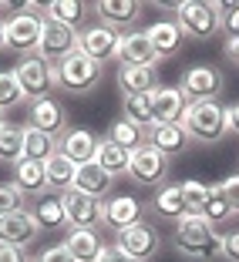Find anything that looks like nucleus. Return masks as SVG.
<instances>
[{
  "label": "nucleus",
  "instance_id": "1",
  "mask_svg": "<svg viewBox=\"0 0 239 262\" xmlns=\"http://www.w3.org/2000/svg\"><path fill=\"white\" fill-rule=\"evenodd\" d=\"M172 246L192 262H212L223 259V232L202 215H182L172 229Z\"/></svg>",
  "mask_w": 239,
  "mask_h": 262
},
{
  "label": "nucleus",
  "instance_id": "2",
  "mask_svg": "<svg viewBox=\"0 0 239 262\" xmlns=\"http://www.w3.org/2000/svg\"><path fill=\"white\" fill-rule=\"evenodd\" d=\"M185 135L199 145H219V141L229 135V115H226L223 101H199V104H189L182 118Z\"/></svg>",
  "mask_w": 239,
  "mask_h": 262
},
{
  "label": "nucleus",
  "instance_id": "3",
  "mask_svg": "<svg viewBox=\"0 0 239 262\" xmlns=\"http://www.w3.org/2000/svg\"><path fill=\"white\" fill-rule=\"evenodd\" d=\"M101 77H105V68L94 64L91 57H85L81 51L54 64V81L64 94H91L101 84Z\"/></svg>",
  "mask_w": 239,
  "mask_h": 262
},
{
  "label": "nucleus",
  "instance_id": "4",
  "mask_svg": "<svg viewBox=\"0 0 239 262\" xmlns=\"http://www.w3.org/2000/svg\"><path fill=\"white\" fill-rule=\"evenodd\" d=\"M175 24L182 27L185 40H212L223 31L219 10L209 0H182V4H175Z\"/></svg>",
  "mask_w": 239,
  "mask_h": 262
},
{
  "label": "nucleus",
  "instance_id": "5",
  "mask_svg": "<svg viewBox=\"0 0 239 262\" xmlns=\"http://www.w3.org/2000/svg\"><path fill=\"white\" fill-rule=\"evenodd\" d=\"M4 31H7V47H10V51H17L21 57L37 54L41 34H44V17L34 14V10H27L21 4V7L4 20Z\"/></svg>",
  "mask_w": 239,
  "mask_h": 262
},
{
  "label": "nucleus",
  "instance_id": "6",
  "mask_svg": "<svg viewBox=\"0 0 239 262\" xmlns=\"http://www.w3.org/2000/svg\"><path fill=\"white\" fill-rule=\"evenodd\" d=\"M178 91L185 94L189 104L219 101V94L226 91V74L216 64H192V68L182 71V77H178Z\"/></svg>",
  "mask_w": 239,
  "mask_h": 262
},
{
  "label": "nucleus",
  "instance_id": "7",
  "mask_svg": "<svg viewBox=\"0 0 239 262\" xmlns=\"http://www.w3.org/2000/svg\"><path fill=\"white\" fill-rule=\"evenodd\" d=\"M14 74H17V84H21L27 104H31V101H41V98H51V91L57 88V81H54V64H47L41 54L21 57V61H17V68H14Z\"/></svg>",
  "mask_w": 239,
  "mask_h": 262
},
{
  "label": "nucleus",
  "instance_id": "8",
  "mask_svg": "<svg viewBox=\"0 0 239 262\" xmlns=\"http://www.w3.org/2000/svg\"><path fill=\"white\" fill-rule=\"evenodd\" d=\"M118 44H122V34L115 27H105V24H88L77 31V51L101 68L108 61H118Z\"/></svg>",
  "mask_w": 239,
  "mask_h": 262
},
{
  "label": "nucleus",
  "instance_id": "9",
  "mask_svg": "<svg viewBox=\"0 0 239 262\" xmlns=\"http://www.w3.org/2000/svg\"><path fill=\"white\" fill-rule=\"evenodd\" d=\"M115 246L122 249L128 259L148 262L158 249H162V235H158V229H155L148 219H142V222H135V225H128V229L115 232Z\"/></svg>",
  "mask_w": 239,
  "mask_h": 262
},
{
  "label": "nucleus",
  "instance_id": "10",
  "mask_svg": "<svg viewBox=\"0 0 239 262\" xmlns=\"http://www.w3.org/2000/svg\"><path fill=\"white\" fill-rule=\"evenodd\" d=\"M61 202H64V215H68L71 229H94L98 232L105 225V202L101 199H91V195L77 192V188H68L61 195Z\"/></svg>",
  "mask_w": 239,
  "mask_h": 262
},
{
  "label": "nucleus",
  "instance_id": "11",
  "mask_svg": "<svg viewBox=\"0 0 239 262\" xmlns=\"http://www.w3.org/2000/svg\"><path fill=\"white\" fill-rule=\"evenodd\" d=\"M128 178L135 185H165L169 178V158L162 151H155L152 145H138L131 151V162H128Z\"/></svg>",
  "mask_w": 239,
  "mask_h": 262
},
{
  "label": "nucleus",
  "instance_id": "12",
  "mask_svg": "<svg viewBox=\"0 0 239 262\" xmlns=\"http://www.w3.org/2000/svg\"><path fill=\"white\" fill-rule=\"evenodd\" d=\"M74 51H77V31H74V27L54 20V17H44V34H41L37 54L44 57L47 64H57V61H64L68 54H74Z\"/></svg>",
  "mask_w": 239,
  "mask_h": 262
},
{
  "label": "nucleus",
  "instance_id": "13",
  "mask_svg": "<svg viewBox=\"0 0 239 262\" xmlns=\"http://www.w3.org/2000/svg\"><path fill=\"white\" fill-rule=\"evenodd\" d=\"M27 128H37L51 138H61L68 131V108L57 98H41L27 104Z\"/></svg>",
  "mask_w": 239,
  "mask_h": 262
},
{
  "label": "nucleus",
  "instance_id": "14",
  "mask_svg": "<svg viewBox=\"0 0 239 262\" xmlns=\"http://www.w3.org/2000/svg\"><path fill=\"white\" fill-rule=\"evenodd\" d=\"M37 235H41V225L31 215V208H17V212L0 219V242H7V246L27 249Z\"/></svg>",
  "mask_w": 239,
  "mask_h": 262
},
{
  "label": "nucleus",
  "instance_id": "15",
  "mask_svg": "<svg viewBox=\"0 0 239 262\" xmlns=\"http://www.w3.org/2000/svg\"><path fill=\"white\" fill-rule=\"evenodd\" d=\"M94 17H98V24H105V27H115L118 34H122V27H131L135 31V24L142 20V4L138 0H98V4H91Z\"/></svg>",
  "mask_w": 239,
  "mask_h": 262
},
{
  "label": "nucleus",
  "instance_id": "16",
  "mask_svg": "<svg viewBox=\"0 0 239 262\" xmlns=\"http://www.w3.org/2000/svg\"><path fill=\"white\" fill-rule=\"evenodd\" d=\"M118 64H125V68H155L158 64V54H155L145 31H122Z\"/></svg>",
  "mask_w": 239,
  "mask_h": 262
},
{
  "label": "nucleus",
  "instance_id": "17",
  "mask_svg": "<svg viewBox=\"0 0 239 262\" xmlns=\"http://www.w3.org/2000/svg\"><path fill=\"white\" fill-rule=\"evenodd\" d=\"M185 108H189V101H185V94L178 91V84H158L152 91V118H155V124L182 121Z\"/></svg>",
  "mask_w": 239,
  "mask_h": 262
},
{
  "label": "nucleus",
  "instance_id": "18",
  "mask_svg": "<svg viewBox=\"0 0 239 262\" xmlns=\"http://www.w3.org/2000/svg\"><path fill=\"white\" fill-rule=\"evenodd\" d=\"M145 219V205H142L135 195H108L105 199V225L115 232L128 229V225L142 222Z\"/></svg>",
  "mask_w": 239,
  "mask_h": 262
},
{
  "label": "nucleus",
  "instance_id": "19",
  "mask_svg": "<svg viewBox=\"0 0 239 262\" xmlns=\"http://www.w3.org/2000/svg\"><path fill=\"white\" fill-rule=\"evenodd\" d=\"M98 145H101V138H98V135H91L88 128H68L61 138H57V151H61L64 158H71L74 165L94 162Z\"/></svg>",
  "mask_w": 239,
  "mask_h": 262
},
{
  "label": "nucleus",
  "instance_id": "20",
  "mask_svg": "<svg viewBox=\"0 0 239 262\" xmlns=\"http://www.w3.org/2000/svg\"><path fill=\"white\" fill-rule=\"evenodd\" d=\"M145 34H148V40H152L158 61H169V57H175L185 47V34L175 20H155V24L145 27Z\"/></svg>",
  "mask_w": 239,
  "mask_h": 262
},
{
  "label": "nucleus",
  "instance_id": "21",
  "mask_svg": "<svg viewBox=\"0 0 239 262\" xmlns=\"http://www.w3.org/2000/svg\"><path fill=\"white\" fill-rule=\"evenodd\" d=\"M10 185L17 188V192L24 195V202L27 199H44L47 195V175H44V162H17L14 165V182Z\"/></svg>",
  "mask_w": 239,
  "mask_h": 262
},
{
  "label": "nucleus",
  "instance_id": "22",
  "mask_svg": "<svg viewBox=\"0 0 239 262\" xmlns=\"http://www.w3.org/2000/svg\"><path fill=\"white\" fill-rule=\"evenodd\" d=\"M189 141H192V138L185 135L182 121H175V124H152V128L145 131V145H152L155 151H162L165 158L185 151V145H189Z\"/></svg>",
  "mask_w": 239,
  "mask_h": 262
},
{
  "label": "nucleus",
  "instance_id": "23",
  "mask_svg": "<svg viewBox=\"0 0 239 262\" xmlns=\"http://www.w3.org/2000/svg\"><path fill=\"white\" fill-rule=\"evenodd\" d=\"M74 188H77V192H85V195H91V199H101V202H105L111 195V188H115V178L101 168L98 162H85V165H77Z\"/></svg>",
  "mask_w": 239,
  "mask_h": 262
},
{
  "label": "nucleus",
  "instance_id": "24",
  "mask_svg": "<svg viewBox=\"0 0 239 262\" xmlns=\"http://www.w3.org/2000/svg\"><path fill=\"white\" fill-rule=\"evenodd\" d=\"M118 91L125 94H148L158 88V71L155 68H125V64H118Z\"/></svg>",
  "mask_w": 239,
  "mask_h": 262
},
{
  "label": "nucleus",
  "instance_id": "25",
  "mask_svg": "<svg viewBox=\"0 0 239 262\" xmlns=\"http://www.w3.org/2000/svg\"><path fill=\"white\" fill-rule=\"evenodd\" d=\"M148 208H152V215L169 219V222H178L182 215H189L185 199H182V185H169V182L155 192V199H152V205H148Z\"/></svg>",
  "mask_w": 239,
  "mask_h": 262
},
{
  "label": "nucleus",
  "instance_id": "26",
  "mask_svg": "<svg viewBox=\"0 0 239 262\" xmlns=\"http://www.w3.org/2000/svg\"><path fill=\"white\" fill-rule=\"evenodd\" d=\"M31 215L37 219V225H41V232H68L71 225H68V215H64V202H61V195L57 199H51V195H44V199H37L31 205Z\"/></svg>",
  "mask_w": 239,
  "mask_h": 262
},
{
  "label": "nucleus",
  "instance_id": "27",
  "mask_svg": "<svg viewBox=\"0 0 239 262\" xmlns=\"http://www.w3.org/2000/svg\"><path fill=\"white\" fill-rule=\"evenodd\" d=\"M44 175H47V192H68L74 188V175H77V165L71 158H64L61 151H54L51 158L44 162Z\"/></svg>",
  "mask_w": 239,
  "mask_h": 262
},
{
  "label": "nucleus",
  "instance_id": "28",
  "mask_svg": "<svg viewBox=\"0 0 239 262\" xmlns=\"http://www.w3.org/2000/svg\"><path fill=\"white\" fill-rule=\"evenodd\" d=\"M64 246L71 249V255H74L77 262H94L105 242L98 239V232H94V229H68Z\"/></svg>",
  "mask_w": 239,
  "mask_h": 262
},
{
  "label": "nucleus",
  "instance_id": "29",
  "mask_svg": "<svg viewBox=\"0 0 239 262\" xmlns=\"http://www.w3.org/2000/svg\"><path fill=\"white\" fill-rule=\"evenodd\" d=\"M105 141L125 148V151H135L138 145H145V128L125 121V118H115V121L108 124V131H105Z\"/></svg>",
  "mask_w": 239,
  "mask_h": 262
},
{
  "label": "nucleus",
  "instance_id": "30",
  "mask_svg": "<svg viewBox=\"0 0 239 262\" xmlns=\"http://www.w3.org/2000/svg\"><path fill=\"white\" fill-rule=\"evenodd\" d=\"M122 118L131 124H138V128H152L155 118H152V91L148 94H125L122 98Z\"/></svg>",
  "mask_w": 239,
  "mask_h": 262
},
{
  "label": "nucleus",
  "instance_id": "31",
  "mask_svg": "<svg viewBox=\"0 0 239 262\" xmlns=\"http://www.w3.org/2000/svg\"><path fill=\"white\" fill-rule=\"evenodd\" d=\"M88 10H91V7L81 4V0H51V4H44V17H54V20L74 27V31H81Z\"/></svg>",
  "mask_w": 239,
  "mask_h": 262
},
{
  "label": "nucleus",
  "instance_id": "32",
  "mask_svg": "<svg viewBox=\"0 0 239 262\" xmlns=\"http://www.w3.org/2000/svg\"><path fill=\"white\" fill-rule=\"evenodd\" d=\"M94 162H98L101 168L108 171L111 178H118V175H128L131 151H125V148H118V145H111V141H105V138H101L98 151H94Z\"/></svg>",
  "mask_w": 239,
  "mask_h": 262
},
{
  "label": "nucleus",
  "instance_id": "33",
  "mask_svg": "<svg viewBox=\"0 0 239 262\" xmlns=\"http://www.w3.org/2000/svg\"><path fill=\"white\" fill-rule=\"evenodd\" d=\"M54 151H57V138H51L37 128H24V158L27 162H47Z\"/></svg>",
  "mask_w": 239,
  "mask_h": 262
},
{
  "label": "nucleus",
  "instance_id": "34",
  "mask_svg": "<svg viewBox=\"0 0 239 262\" xmlns=\"http://www.w3.org/2000/svg\"><path fill=\"white\" fill-rule=\"evenodd\" d=\"M0 162L4 165L24 162V128L21 124H4L0 128Z\"/></svg>",
  "mask_w": 239,
  "mask_h": 262
},
{
  "label": "nucleus",
  "instance_id": "35",
  "mask_svg": "<svg viewBox=\"0 0 239 262\" xmlns=\"http://www.w3.org/2000/svg\"><path fill=\"white\" fill-rule=\"evenodd\" d=\"M202 219L212 222L216 229H219V225H226L229 219H236V215H232V208H229V202H226V195H223V185H219V182L209 185V202H206V208H202Z\"/></svg>",
  "mask_w": 239,
  "mask_h": 262
},
{
  "label": "nucleus",
  "instance_id": "36",
  "mask_svg": "<svg viewBox=\"0 0 239 262\" xmlns=\"http://www.w3.org/2000/svg\"><path fill=\"white\" fill-rule=\"evenodd\" d=\"M24 91H21V84H17V74H14V68L10 71H0V111H10V108H17V104H24Z\"/></svg>",
  "mask_w": 239,
  "mask_h": 262
},
{
  "label": "nucleus",
  "instance_id": "37",
  "mask_svg": "<svg viewBox=\"0 0 239 262\" xmlns=\"http://www.w3.org/2000/svg\"><path fill=\"white\" fill-rule=\"evenodd\" d=\"M182 199H185L189 215H202V208H206V202H209V185L189 178V182H182Z\"/></svg>",
  "mask_w": 239,
  "mask_h": 262
},
{
  "label": "nucleus",
  "instance_id": "38",
  "mask_svg": "<svg viewBox=\"0 0 239 262\" xmlns=\"http://www.w3.org/2000/svg\"><path fill=\"white\" fill-rule=\"evenodd\" d=\"M226 37H239V4H216Z\"/></svg>",
  "mask_w": 239,
  "mask_h": 262
},
{
  "label": "nucleus",
  "instance_id": "39",
  "mask_svg": "<svg viewBox=\"0 0 239 262\" xmlns=\"http://www.w3.org/2000/svg\"><path fill=\"white\" fill-rule=\"evenodd\" d=\"M17 208H24V195L14 185H0V219L17 212Z\"/></svg>",
  "mask_w": 239,
  "mask_h": 262
},
{
  "label": "nucleus",
  "instance_id": "40",
  "mask_svg": "<svg viewBox=\"0 0 239 262\" xmlns=\"http://www.w3.org/2000/svg\"><path fill=\"white\" fill-rule=\"evenodd\" d=\"M31 262H77V259L71 255V249L64 246V242H57V246H47V249H41V252L34 255Z\"/></svg>",
  "mask_w": 239,
  "mask_h": 262
},
{
  "label": "nucleus",
  "instance_id": "41",
  "mask_svg": "<svg viewBox=\"0 0 239 262\" xmlns=\"http://www.w3.org/2000/svg\"><path fill=\"white\" fill-rule=\"evenodd\" d=\"M219 185H223V195H226V202H229L232 215H239V171L229 175L226 182H219Z\"/></svg>",
  "mask_w": 239,
  "mask_h": 262
},
{
  "label": "nucleus",
  "instance_id": "42",
  "mask_svg": "<svg viewBox=\"0 0 239 262\" xmlns=\"http://www.w3.org/2000/svg\"><path fill=\"white\" fill-rule=\"evenodd\" d=\"M223 259L239 262V229L223 232Z\"/></svg>",
  "mask_w": 239,
  "mask_h": 262
},
{
  "label": "nucleus",
  "instance_id": "43",
  "mask_svg": "<svg viewBox=\"0 0 239 262\" xmlns=\"http://www.w3.org/2000/svg\"><path fill=\"white\" fill-rule=\"evenodd\" d=\"M94 262H135V259H128V255L111 242V246H101V252H98V259H94Z\"/></svg>",
  "mask_w": 239,
  "mask_h": 262
},
{
  "label": "nucleus",
  "instance_id": "44",
  "mask_svg": "<svg viewBox=\"0 0 239 262\" xmlns=\"http://www.w3.org/2000/svg\"><path fill=\"white\" fill-rule=\"evenodd\" d=\"M0 262H31V255L24 252V249H17V246L0 242Z\"/></svg>",
  "mask_w": 239,
  "mask_h": 262
},
{
  "label": "nucleus",
  "instance_id": "45",
  "mask_svg": "<svg viewBox=\"0 0 239 262\" xmlns=\"http://www.w3.org/2000/svg\"><path fill=\"white\" fill-rule=\"evenodd\" d=\"M226 115H229V135H239V101L226 104Z\"/></svg>",
  "mask_w": 239,
  "mask_h": 262
},
{
  "label": "nucleus",
  "instance_id": "46",
  "mask_svg": "<svg viewBox=\"0 0 239 262\" xmlns=\"http://www.w3.org/2000/svg\"><path fill=\"white\" fill-rule=\"evenodd\" d=\"M226 57L232 64H239V37H226Z\"/></svg>",
  "mask_w": 239,
  "mask_h": 262
},
{
  "label": "nucleus",
  "instance_id": "47",
  "mask_svg": "<svg viewBox=\"0 0 239 262\" xmlns=\"http://www.w3.org/2000/svg\"><path fill=\"white\" fill-rule=\"evenodd\" d=\"M7 47V31H4V20H0V51Z\"/></svg>",
  "mask_w": 239,
  "mask_h": 262
},
{
  "label": "nucleus",
  "instance_id": "48",
  "mask_svg": "<svg viewBox=\"0 0 239 262\" xmlns=\"http://www.w3.org/2000/svg\"><path fill=\"white\" fill-rule=\"evenodd\" d=\"M14 10H17L14 4H0V14H14Z\"/></svg>",
  "mask_w": 239,
  "mask_h": 262
},
{
  "label": "nucleus",
  "instance_id": "49",
  "mask_svg": "<svg viewBox=\"0 0 239 262\" xmlns=\"http://www.w3.org/2000/svg\"><path fill=\"white\" fill-rule=\"evenodd\" d=\"M4 115H7V111H0V128H4V124H7V121H4Z\"/></svg>",
  "mask_w": 239,
  "mask_h": 262
}]
</instances>
